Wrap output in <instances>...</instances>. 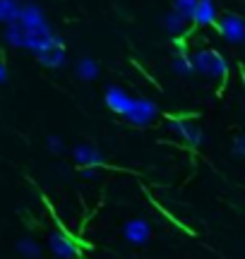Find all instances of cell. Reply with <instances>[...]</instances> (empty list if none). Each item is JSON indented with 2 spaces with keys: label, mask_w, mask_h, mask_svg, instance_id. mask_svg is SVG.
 I'll list each match as a JSON object with an SVG mask.
<instances>
[{
  "label": "cell",
  "mask_w": 245,
  "mask_h": 259,
  "mask_svg": "<svg viewBox=\"0 0 245 259\" xmlns=\"http://www.w3.org/2000/svg\"><path fill=\"white\" fill-rule=\"evenodd\" d=\"M171 65H173V70H176L178 74H183V77H190V74H195L192 56H188V53H176V56H173V60H171Z\"/></svg>",
  "instance_id": "16"
},
{
  "label": "cell",
  "mask_w": 245,
  "mask_h": 259,
  "mask_svg": "<svg viewBox=\"0 0 245 259\" xmlns=\"http://www.w3.org/2000/svg\"><path fill=\"white\" fill-rule=\"evenodd\" d=\"M36 60L44 65V67H48V70H60L67 60L65 44H63V46H53V48H48V51H44V53H38Z\"/></svg>",
  "instance_id": "11"
},
{
  "label": "cell",
  "mask_w": 245,
  "mask_h": 259,
  "mask_svg": "<svg viewBox=\"0 0 245 259\" xmlns=\"http://www.w3.org/2000/svg\"><path fill=\"white\" fill-rule=\"evenodd\" d=\"M192 65H195V72L207 77L212 82H224L228 77V65L226 60L219 56L217 51L212 48H199L192 53Z\"/></svg>",
  "instance_id": "1"
},
{
  "label": "cell",
  "mask_w": 245,
  "mask_h": 259,
  "mask_svg": "<svg viewBox=\"0 0 245 259\" xmlns=\"http://www.w3.org/2000/svg\"><path fill=\"white\" fill-rule=\"evenodd\" d=\"M48 149H51L53 154H63V151H65V144H63L60 137H48Z\"/></svg>",
  "instance_id": "19"
},
{
  "label": "cell",
  "mask_w": 245,
  "mask_h": 259,
  "mask_svg": "<svg viewBox=\"0 0 245 259\" xmlns=\"http://www.w3.org/2000/svg\"><path fill=\"white\" fill-rule=\"evenodd\" d=\"M195 8H197V0H173V10L178 15H183L185 19H192Z\"/></svg>",
  "instance_id": "17"
},
{
  "label": "cell",
  "mask_w": 245,
  "mask_h": 259,
  "mask_svg": "<svg viewBox=\"0 0 245 259\" xmlns=\"http://www.w3.org/2000/svg\"><path fill=\"white\" fill-rule=\"evenodd\" d=\"M156 115H159V108H156L154 101H149V99H132V106L128 108V113L123 118L130 125H135V127H144V125L156 120Z\"/></svg>",
  "instance_id": "3"
},
{
  "label": "cell",
  "mask_w": 245,
  "mask_h": 259,
  "mask_svg": "<svg viewBox=\"0 0 245 259\" xmlns=\"http://www.w3.org/2000/svg\"><path fill=\"white\" fill-rule=\"evenodd\" d=\"M219 34L226 38L228 44H243L245 41V22L236 15H221L217 19Z\"/></svg>",
  "instance_id": "5"
},
{
  "label": "cell",
  "mask_w": 245,
  "mask_h": 259,
  "mask_svg": "<svg viewBox=\"0 0 245 259\" xmlns=\"http://www.w3.org/2000/svg\"><path fill=\"white\" fill-rule=\"evenodd\" d=\"M161 24H164V29H166L169 36H183L185 29H188V19L173 10V12H166V15H164Z\"/></svg>",
  "instance_id": "12"
},
{
  "label": "cell",
  "mask_w": 245,
  "mask_h": 259,
  "mask_svg": "<svg viewBox=\"0 0 245 259\" xmlns=\"http://www.w3.org/2000/svg\"><path fill=\"white\" fill-rule=\"evenodd\" d=\"M19 22H22L24 29L31 31V34H53V27L48 24L44 10L38 8L36 3H22V15H19Z\"/></svg>",
  "instance_id": "2"
},
{
  "label": "cell",
  "mask_w": 245,
  "mask_h": 259,
  "mask_svg": "<svg viewBox=\"0 0 245 259\" xmlns=\"http://www.w3.org/2000/svg\"><path fill=\"white\" fill-rule=\"evenodd\" d=\"M8 77H10V74H8V67H5V63H0V84L8 82Z\"/></svg>",
  "instance_id": "21"
},
{
  "label": "cell",
  "mask_w": 245,
  "mask_h": 259,
  "mask_svg": "<svg viewBox=\"0 0 245 259\" xmlns=\"http://www.w3.org/2000/svg\"><path fill=\"white\" fill-rule=\"evenodd\" d=\"M48 245H51V252L56 254V257H77L79 250H77V245L67 235L63 233H53L51 238H48Z\"/></svg>",
  "instance_id": "10"
},
{
  "label": "cell",
  "mask_w": 245,
  "mask_h": 259,
  "mask_svg": "<svg viewBox=\"0 0 245 259\" xmlns=\"http://www.w3.org/2000/svg\"><path fill=\"white\" fill-rule=\"evenodd\" d=\"M72 158H75L77 166H104V154L99 151L96 147H92V144H79V147H75V151H72Z\"/></svg>",
  "instance_id": "7"
},
{
  "label": "cell",
  "mask_w": 245,
  "mask_h": 259,
  "mask_svg": "<svg viewBox=\"0 0 245 259\" xmlns=\"http://www.w3.org/2000/svg\"><path fill=\"white\" fill-rule=\"evenodd\" d=\"M233 154H236V156H245V135L236 137V142H233Z\"/></svg>",
  "instance_id": "20"
},
{
  "label": "cell",
  "mask_w": 245,
  "mask_h": 259,
  "mask_svg": "<svg viewBox=\"0 0 245 259\" xmlns=\"http://www.w3.org/2000/svg\"><path fill=\"white\" fill-rule=\"evenodd\" d=\"M171 130L188 147H199L202 144V127H199V122L195 118H171Z\"/></svg>",
  "instance_id": "4"
},
{
  "label": "cell",
  "mask_w": 245,
  "mask_h": 259,
  "mask_svg": "<svg viewBox=\"0 0 245 259\" xmlns=\"http://www.w3.org/2000/svg\"><path fill=\"white\" fill-rule=\"evenodd\" d=\"M5 41H8L10 46L15 48H24V41H27V29H24V24L22 22H10V24H5Z\"/></svg>",
  "instance_id": "13"
},
{
  "label": "cell",
  "mask_w": 245,
  "mask_h": 259,
  "mask_svg": "<svg viewBox=\"0 0 245 259\" xmlns=\"http://www.w3.org/2000/svg\"><path fill=\"white\" fill-rule=\"evenodd\" d=\"M22 15V3L19 0H0V22L10 24V22H17Z\"/></svg>",
  "instance_id": "14"
},
{
  "label": "cell",
  "mask_w": 245,
  "mask_h": 259,
  "mask_svg": "<svg viewBox=\"0 0 245 259\" xmlns=\"http://www.w3.org/2000/svg\"><path fill=\"white\" fill-rule=\"evenodd\" d=\"M217 8H214V0H197V8H195V15H192V22L197 27H212L217 24Z\"/></svg>",
  "instance_id": "9"
},
{
  "label": "cell",
  "mask_w": 245,
  "mask_h": 259,
  "mask_svg": "<svg viewBox=\"0 0 245 259\" xmlns=\"http://www.w3.org/2000/svg\"><path fill=\"white\" fill-rule=\"evenodd\" d=\"M104 99H106V106H108L113 113H118V115H125L128 108L132 106V96H128L120 87H108Z\"/></svg>",
  "instance_id": "8"
},
{
  "label": "cell",
  "mask_w": 245,
  "mask_h": 259,
  "mask_svg": "<svg viewBox=\"0 0 245 259\" xmlns=\"http://www.w3.org/2000/svg\"><path fill=\"white\" fill-rule=\"evenodd\" d=\"M77 77L79 79H87V82H92L99 77V63H96L94 58H82L79 63H77Z\"/></svg>",
  "instance_id": "15"
},
{
  "label": "cell",
  "mask_w": 245,
  "mask_h": 259,
  "mask_svg": "<svg viewBox=\"0 0 245 259\" xmlns=\"http://www.w3.org/2000/svg\"><path fill=\"white\" fill-rule=\"evenodd\" d=\"M17 250H19V254H24V257H38V254H41V247H38L31 238H22V240L17 242Z\"/></svg>",
  "instance_id": "18"
},
{
  "label": "cell",
  "mask_w": 245,
  "mask_h": 259,
  "mask_svg": "<svg viewBox=\"0 0 245 259\" xmlns=\"http://www.w3.org/2000/svg\"><path fill=\"white\" fill-rule=\"evenodd\" d=\"M123 235H125V240L130 242V245H147L151 238V226L149 221H144V219H132V221L125 223V228H123Z\"/></svg>",
  "instance_id": "6"
}]
</instances>
